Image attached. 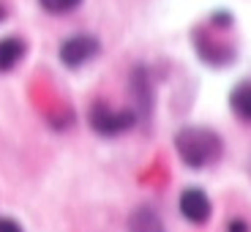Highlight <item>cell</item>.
<instances>
[{
    "label": "cell",
    "mask_w": 251,
    "mask_h": 232,
    "mask_svg": "<svg viewBox=\"0 0 251 232\" xmlns=\"http://www.w3.org/2000/svg\"><path fill=\"white\" fill-rule=\"evenodd\" d=\"M38 3H41V8L50 11V14H69L79 6L82 0H38Z\"/></svg>",
    "instance_id": "9c48e42d"
},
{
    "label": "cell",
    "mask_w": 251,
    "mask_h": 232,
    "mask_svg": "<svg viewBox=\"0 0 251 232\" xmlns=\"http://www.w3.org/2000/svg\"><path fill=\"white\" fill-rule=\"evenodd\" d=\"M0 232H22V227L11 219H0Z\"/></svg>",
    "instance_id": "30bf717a"
},
{
    "label": "cell",
    "mask_w": 251,
    "mask_h": 232,
    "mask_svg": "<svg viewBox=\"0 0 251 232\" xmlns=\"http://www.w3.org/2000/svg\"><path fill=\"white\" fill-rule=\"evenodd\" d=\"M175 151L177 156L183 158V164L188 167H207L210 161L221 156L224 145H221V137L210 129H202V126H188V129H180L175 137Z\"/></svg>",
    "instance_id": "6da1fadb"
},
{
    "label": "cell",
    "mask_w": 251,
    "mask_h": 232,
    "mask_svg": "<svg viewBox=\"0 0 251 232\" xmlns=\"http://www.w3.org/2000/svg\"><path fill=\"white\" fill-rule=\"evenodd\" d=\"M96 55H99V41L93 36H85V33H76L60 44V60L69 69H79L88 60H93Z\"/></svg>",
    "instance_id": "3957f363"
},
{
    "label": "cell",
    "mask_w": 251,
    "mask_h": 232,
    "mask_svg": "<svg viewBox=\"0 0 251 232\" xmlns=\"http://www.w3.org/2000/svg\"><path fill=\"white\" fill-rule=\"evenodd\" d=\"M229 232H249V224L243 219H232L229 221Z\"/></svg>",
    "instance_id": "8fae6325"
},
{
    "label": "cell",
    "mask_w": 251,
    "mask_h": 232,
    "mask_svg": "<svg viewBox=\"0 0 251 232\" xmlns=\"http://www.w3.org/2000/svg\"><path fill=\"white\" fill-rule=\"evenodd\" d=\"M128 232H167L156 210L151 207H137L128 219Z\"/></svg>",
    "instance_id": "8992f818"
},
{
    "label": "cell",
    "mask_w": 251,
    "mask_h": 232,
    "mask_svg": "<svg viewBox=\"0 0 251 232\" xmlns=\"http://www.w3.org/2000/svg\"><path fill=\"white\" fill-rule=\"evenodd\" d=\"M25 57V41L17 36L0 38V74H6Z\"/></svg>",
    "instance_id": "5b68a950"
},
{
    "label": "cell",
    "mask_w": 251,
    "mask_h": 232,
    "mask_svg": "<svg viewBox=\"0 0 251 232\" xmlns=\"http://www.w3.org/2000/svg\"><path fill=\"white\" fill-rule=\"evenodd\" d=\"M229 107L240 120H251V82H240L229 96Z\"/></svg>",
    "instance_id": "52a82bcc"
},
{
    "label": "cell",
    "mask_w": 251,
    "mask_h": 232,
    "mask_svg": "<svg viewBox=\"0 0 251 232\" xmlns=\"http://www.w3.org/2000/svg\"><path fill=\"white\" fill-rule=\"evenodd\" d=\"M180 213L191 224H205L210 219V197L202 188H186L180 194Z\"/></svg>",
    "instance_id": "277c9868"
},
{
    "label": "cell",
    "mask_w": 251,
    "mask_h": 232,
    "mask_svg": "<svg viewBox=\"0 0 251 232\" xmlns=\"http://www.w3.org/2000/svg\"><path fill=\"white\" fill-rule=\"evenodd\" d=\"M131 88L137 90L139 112L148 115V112H151V107H153V93H151V82L145 79V71L142 69H137V74H134V79H131Z\"/></svg>",
    "instance_id": "ba28073f"
},
{
    "label": "cell",
    "mask_w": 251,
    "mask_h": 232,
    "mask_svg": "<svg viewBox=\"0 0 251 232\" xmlns=\"http://www.w3.org/2000/svg\"><path fill=\"white\" fill-rule=\"evenodd\" d=\"M0 19H6V8L0 6Z\"/></svg>",
    "instance_id": "7c38bea8"
},
{
    "label": "cell",
    "mask_w": 251,
    "mask_h": 232,
    "mask_svg": "<svg viewBox=\"0 0 251 232\" xmlns=\"http://www.w3.org/2000/svg\"><path fill=\"white\" fill-rule=\"evenodd\" d=\"M137 115L128 112V109H112L107 104H93L90 109V126L101 137H115V134H123L126 129H131Z\"/></svg>",
    "instance_id": "7a4b0ae2"
}]
</instances>
